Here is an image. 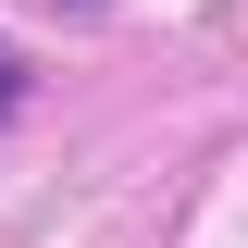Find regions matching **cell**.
<instances>
[{"label": "cell", "mask_w": 248, "mask_h": 248, "mask_svg": "<svg viewBox=\"0 0 248 248\" xmlns=\"http://www.w3.org/2000/svg\"><path fill=\"white\" fill-rule=\"evenodd\" d=\"M13 99H25V62H13V37H0V124H13Z\"/></svg>", "instance_id": "6da1fadb"}]
</instances>
